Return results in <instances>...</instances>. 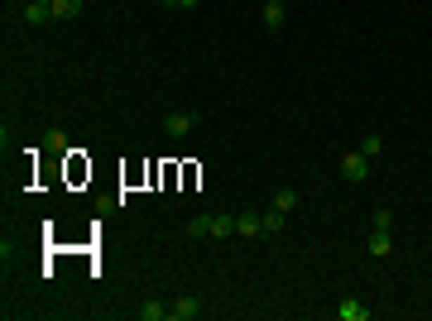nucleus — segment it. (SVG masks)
Returning <instances> with one entry per match:
<instances>
[{"mask_svg":"<svg viewBox=\"0 0 432 321\" xmlns=\"http://www.w3.org/2000/svg\"><path fill=\"white\" fill-rule=\"evenodd\" d=\"M341 178H351V183H370V159L355 149V154H341Z\"/></svg>","mask_w":432,"mask_h":321,"instance_id":"1","label":"nucleus"},{"mask_svg":"<svg viewBox=\"0 0 432 321\" xmlns=\"http://www.w3.org/2000/svg\"><path fill=\"white\" fill-rule=\"evenodd\" d=\"M20 20H25V29H44L49 20H53V5H44V0H29L25 10H20Z\"/></svg>","mask_w":432,"mask_h":321,"instance_id":"2","label":"nucleus"},{"mask_svg":"<svg viewBox=\"0 0 432 321\" xmlns=\"http://www.w3.org/2000/svg\"><path fill=\"white\" fill-rule=\"evenodd\" d=\"M168 312H173V321H192V317H202V297H192V293L173 297V302H168Z\"/></svg>","mask_w":432,"mask_h":321,"instance_id":"3","label":"nucleus"},{"mask_svg":"<svg viewBox=\"0 0 432 321\" xmlns=\"http://www.w3.org/2000/svg\"><path fill=\"white\" fill-rule=\"evenodd\" d=\"M336 321H370V307L355 302V297H341L336 302Z\"/></svg>","mask_w":432,"mask_h":321,"instance_id":"4","label":"nucleus"},{"mask_svg":"<svg viewBox=\"0 0 432 321\" xmlns=\"http://www.w3.org/2000/svg\"><path fill=\"white\" fill-rule=\"evenodd\" d=\"M163 130H168V139H188L192 115H188V110H173V115H163Z\"/></svg>","mask_w":432,"mask_h":321,"instance_id":"5","label":"nucleus"},{"mask_svg":"<svg viewBox=\"0 0 432 321\" xmlns=\"http://www.w3.org/2000/svg\"><path fill=\"white\" fill-rule=\"evenodd\" d=\"M236 235H245V240H255V235H265V221L255 211H245V216H236Z\"/></svg>","mask_w":432,"mask_h":321,"instance_id":"6","label":"nucleus"},{"mask_svg":"<svg viewBox=\"0 0 432 321\" xmlns=\"http://www.w3.org/2000/svg\"><path fill=\"white\" fill-rule=\"evenodd\" d=\"M163 317H173L168 302H159V297H144V302H139V321H163Z\"/></svg>","mask_w":432,"mask_h":321,"instance_id":"7","label":"nucleus"},{"mask_svg":"<svg viewBox=\"0 0 432 321\" xmlns=\"http://www.w3.org/2000/svg\"><path fill=\"white\" fill-rule=\"evenodd\" d=\"M226 235H236V216L231 211H212V240H226Z\"/></svg>","mask_w":432,"mask_h":321,"instance_id":"8","label":"nucleus"},{"mask_svg":"<svg viewBox=\"0 0 432 321\" xmlns=\"http://www.w3.org/2000/svg\"><path fill=\"white\" fill-rule=\"evenodd\" d=\"M365 249H370L375 259H389V254H394V240H389V230H375V235H370V244H365Z\"/></svg>","mask_w":432,"mask_h":321,"instance_id":"9","label":"nucleus"},{"mask_svg":"<svg viewBox=\"0 0 432 321\" xmlns=\"http://www.w3.org/2000/svg\"><path fill=\"white\" fill-rule=\"evenodd\" d=\"M82 5H87V0H53V20H63V25H68V20H77Z\"/></svg>","mask_w":432,"mask_h":321,"instance_id":"10","label":"nucleus"},{"mask_svg":"<svg viewBox=\"0 0 432 321\" xmlns=\"http://www.w3.org/2000/svg\"><path fill=\"white\" fill-rule=\"evenodd\" d=\"M284 20H288V5H284V0H265V25L279 29Z\"/></svg>","mask_w":432,"mask_h":321,"instance_id":"11","label":"nucleus"},{"mask_svg":"<svg viewBox=\"0 0 432 321\" xmlns=\"http://www.w3.org/2000/svg\"><path fill=\"white\" fill-rule=\"evenodd\" d=\"M188 235H197V240H202V235H212V211L192 216V221H188Z\"/></svg>","mask_w":432,"mask_h":321,"instance_id":"12","label":"nucleus"},{"mask_svg":"<svg viewBox=\"0 0 432 321\" xmlns=\"http://www.w3.org/2000/svg\"><path fill=\"white\" fill-rule=\"evenodd\" d=\"M360 154H365V159L375 163L379 154H384V139H379V134H365V139H360Z\"/></svg>","mask_w":432,"mask_h":321,"instance_id":"13","label":"nucleus"},{"mask_svg":"<svg viewBox=\"0 0 432 321\" xmlns=\"http://www.w3.org/2000/svg\"><path fill=\"white\" fill-rule=\"evenodd\" d=\"M293 207H298V192H293V188L274 192V211H284V216H288V211H293Z\"/></svg>","mask_w":432,"mask_h":321,"instance_id":"14","label":"nucleus"},{"mask_svg":"<svg viewBox=\"0 0 432 321\" xmlns=\"http://www.w3.org/2000/svg\"><path fill=\"white\" fill-rule=\"evenodd\" d=\"M260 221H265V235H279V230H284V211H265Z\"/></svg>","mask_w":432,"mask_h":321,"instance_id":"15","label":"nucleus"},{"mask_svg":"<svg viewBox=\"0 0 432 321\" xmlns=\"http://www.w3.org/2000/svg\"><path fill=\"white\" fill-rule=\"evenodd\" d=\"M370 225H375V230H389V225H394V211H389V207H379V211L370 216Z\"/></svg>","mask_w":432,"mask_h":321,"instance_id":"16","label":"nucleus"},{"mask_svg":"<svg viewBox=\"0 0 432 321\" xmlns=\"http://www.w3.org/2000/svg\"><path fill=\"white\" fill-rule=\"evenodd\" d=\"M173 5H178V10H192V5H197V0H173Z\"/></svg>","mask_w":432,"mask_h":321,"instance_id":"17","label":"nucleus"},{"mask_svg":"<svg viewBox=\"0 0 432 321\" xmlns=\"http://www.w3.org/2000/svg\"><path fill=\"white\" fill-rule=\"evenodd\" d=\"M159 5H173V0H159Z\"/></svg>","mask_w":432,"mask_h":321,"instance_id":"18","label":"nucleus"},{"mask_svg":"<svg viewBox=\"0 0 432 321\" xmlns=\"http://www.w3.org/2000/svg\"><path fill=\"white\" fill-rule=\"evenodd\" d=\"M44 5H53V0H44Z\"/></svg>","mask_w":432,"mask_h":321,"instance_id":"19","label":"nucleus"}]
</instances>
